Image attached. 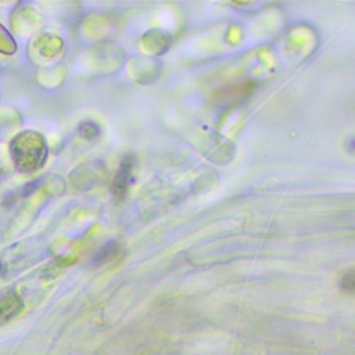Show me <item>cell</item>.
<instances>
[{"label":"cell","instance_id":"obj_1","mask_svg":"<svg viewBox=\"0 0 355 355\" xmlns=\"http://www.w3.org/2000/svg\"><path fill=\"white\" fill-rule=\"evenodd\" d=\"M8 153L18 172L33 173L39 171L47 159V144L40 133L25 130L11 139Z\"/></svg>","mask_w":355,"mask_h":355},{"label":"cell","instance_id":"obj_6","mask_svg":"<svg viewBox=\"0 0 355 355\" xmlns=\"http://www.w3.org/2000/svg\"><path fill=\"white\" fill-rule=\"evenodd\" d=\"M79 133L82 137L87 139V140H92L94 137H97L100 135V128L98 125H96L94 122H83L80 126H79Z\"/></svg>","mask_w":355,"mask_h":355},{"label":"cell","instance_id":"obj_2","mask_svg":"<svg viewBox=\"0 0 355 355\" xmlns=\"http://www.w3.org/2000/svg\"><path fill=\"white\" fill-rule=\"evenodd\" d=\"M132 182H133V158L130 155H126L122 159L111 186L114 197L118 200L123 198Z\"/></svg>","mask_w":355,"mask_h":355},{"label":"cell","instance_id":"obj_7","mask_svg":"<svg viewBox=\"0 0 355 355\" xmlns=\"http://www.w3.org/2000/svg\"><path fill=\"white\" fill-rule=\"evenodd\" d=\"M341 288L348 291V293H352L354 291V273L352 270H349L347 275H344L341 277V283H340Z\"/></svg>","mask_w":355,"mask_h":355},{"label":"cell","instance_id":"obj_3","mask_svg":"<svg viewBox=\"0 0 355 355\" xmlns=\"http://www.w3.org/2000/svg\"><path fill=\"white\" fill-rule=\"evenodd\" d=\"M22 308L19 295L14 290H8L0 295V322L14 318Z\"/></svg>","mask_w":355,"mask_h":355},{"label":"cell","instance_id":"obj_5","mask_svg":"<svg viewBox=\"0 0 355 355\" xmlns=\"http://www.w3.org/2000/svg\"><path fill=\"white\" fill-rule=\"evenodd\" d=\"M17 51V43L8 31L0 24V53L14 54Z\"/></svg>","mask_w":355,"mask_h":355},{"label":"cell","instance_id":"obj_4","mask_svg":"<svg viewBox=\"0 0 355 355\" xmlns=\"http://www.w3.org/2000/svg\"><path fill=\"white\" fill-rule=\"evenodd\" d=\"M119 252V245L115 241H110L107 243L94 257V263L96 265H103L105 262H108L110 259H112L116 254Z\"/></svg>","mask_w":355,"mask_h":355}]
</instances>
